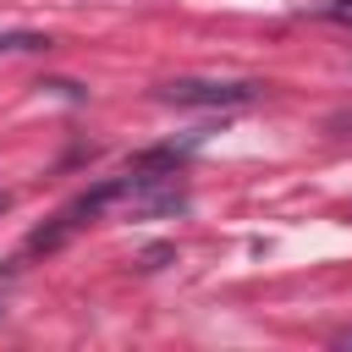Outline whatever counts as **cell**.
<instances>
[{"label":"cell","instance_id":"6da1fadb","mask_svg":"<svg viewBox=\"0 0 352 352\" xmlns=\"http://www.w3.org/2000/svg\"><path fill=\"white\" fill-rule=\"evenodd\" d=\"M270 82L258 77H170L154 88L160 104H182V110H236V104H253L264 99Z\"/></svg>","mask_w":352,"mask_h":352},{"label":"cell","instance_id":"7a4b0ae2","mask_svg":"<svg viewBox=\"0 0 352 352\" xmlns=\"http://www.w3.org/2000/svg\"><path fill=\"white\" fill-rule=\"evenodd\" d=\"M204 138H209V126H198V132H187V138H165V143H154V148H138V154L126 160V170H182L187 154H192Z\"/></svg>","mask_w":352,"mask_h":352},{"label":"cell","instance_id":"3957f363","mask_svg":"<svg viewBox=\"0 0 352 352\" xmlns=\"http://www.w3.org/2000/svg\"><path fill=\"white\" fill-rule=\"evenodd\" d=\"M302 16H314V22H336V28H352V0H308Z\"/></svg>","mask_w":352,"mask_h":352},{"label":"cell","instance_id":"277c9868","mask_svg":"<svg viewBox=\"0 0 352 352\" xmlns=\"http://www.w3.org/2000/svg\"><path fill=\"white\" fill-rule=\"evenodd\" d=\"M0 50L6 55H33V50H50V33H0Z\"/></svg>","mask_w":352,"mask_h":352},{"label":"cell","instance_id":"5b68a950","mask_svg":"<svg viewBox=\"0 0 352 352\" xmlns=\"http://www.w3.org/2000/svg\"><path fill=\"white\" fill-rule=\"evenodd\" d=\"M170 258H176V248H165V242H160V248H143V270H160V264H170Z\"/></svg>","mask_w":352,"mask_h":352},{"label":"cell","instance_id":"8992f818","mask_svg":"<svg viewBox=\"0 0 352 352\" xmlns=\"http://www.w3.org/2000/svg\"><path fill=\"white\" fill-rule=\"evenodd\" d=\"M330 346H341V352H352V330H341V336H330Z\"/></svg>","mask_w":352,"mask_h":352}]
</instances>
